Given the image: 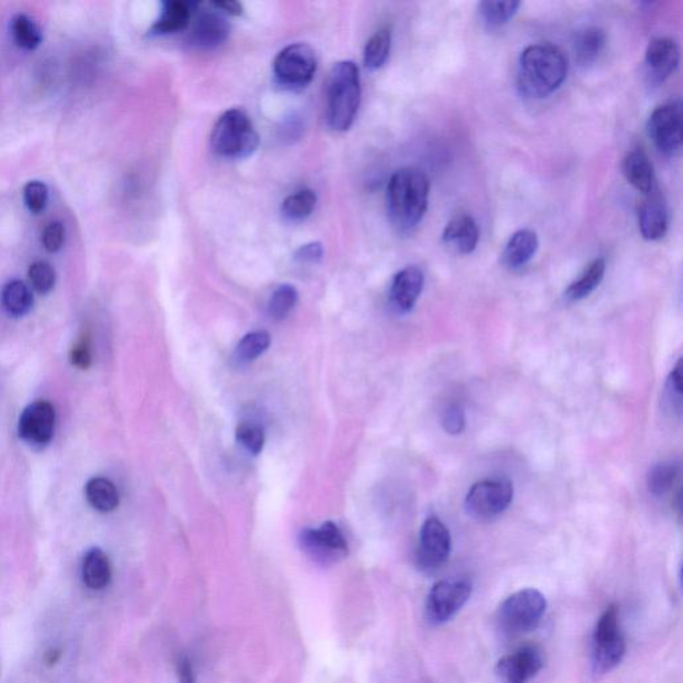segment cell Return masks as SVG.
Listing matches in <instances>:
<instances>
[{
	"instance_id": "cell-1",
	"label": "cell",
	"mask_w": 683,
	"mask_h": 683,
	"mask_svg": "<svg viewBox=\"0 0 683 683\" xmlns=\"http://www.w3.org/2000/svg\"><path fill=\"white\" fill-rule=\"evenodd\" d=\"M430 182L425 172L412 167L398 170L387 186V213L401 233L414 230L429 208Z\"/></svg>"
},
{
	"instance_id": "cell-2",
	"label": "cell",
	"mask_w": 683,
	"mask_h": 683,
	"mask_svg": "<svg viewBox=\"0 0 683 683\" xmlns=\"http://www.w3.org/2000/svg\"><path fill=\"white\" fill-rule=\"evenodd\" d=\"M568 60L558 47L532 44L518 62V88L528 97L542 99L558 90L568 77Z\"/></svg>"
},
{
	"instance_id": "cell-3",
	"label": "cell",
	"mask_w": 683,
	"mask_h": 683,
	"mask_svg": "<svg viewBox=\"0 0 683 683\" xmlns=\"http://www.w3.org/2000/svg\"><path fill=\"white\" fill-rule=\"evenodd\" d=\"M359 69L351 60L337 63L326 83V119L334 131H347L361 105Z\"/></svg>"
},
{
	"instance_id": "cell-4",
	"label": "cell",
	"mask_w": 683,
	"mask_h": 683,
	"mask_svg": "<svg viewBox=\"0 0 683 683\" xmlns=\"http://www.w3.org/2000/svg\"><path fill=\"white\" fill-rule=\"evenodd\" d=\"M210 139L214 152L226 159L249 158L259 146L253 122L239 108H231L219 116Z\"/></svg>"
},
{
	"instance_id": "cell-5",
	"label": "cell",
	"mask_w": 683,
	"mask_h": 683,
	"mask_svg": "<svg viewBox=\"0 0 683 683\" xmlns=\"http://www.w3.org/2000/svg\"><path fill=\"white\" fill-rule=\"evenodd\" d=\"M548 609L545 595L537 589H523L507 596L498 612V623L507 635L531 632L542 621Z\"/></svg>"
},
{
	"instance_id": "cell-6",
	"label": "cell",
	"mask_w": 683,
	"mask_h": 683,
	"mask_svg": "<svg viewBox=\"0 0 683 683\" xmlns=\"http://www.w3.org/2000/svg\"><path fill=\"white\" fill-rule=\"evenodd\" d=\"M626 652L620 615L615 606L607 607L596 622L593 635V665L599 674L617 668Z\"/></svg>"
},
{
	"instance_id": "cell-7",
	"label": "cell",
	"mask_w": 683,
	"mask_h": 683,
	"mask_svg": "<svg viewBox=\"0 0 683 683\" xmlns=\"http://www.w3.org/2000/svg\"><path fill=\"white\" fill-rule=\"evenodd\" d=\"M317 57L305 43L290 44L275 58L272 72L278 85L286 90H302L310 85L317 72Z\"/></svg>"
},
{
	"instance_id": "cell-8",
	"label": "cell",
	"mask_w": 683,
	"mask_h": 683,
	"mask_svg": "<svg viewBox=\"0 0 683 683\" xmlns=\"http://www.w3.org/2000/svg\"><path fill=\"white\" fill-rule=\"evenodd\" d=\"M514 497V487L509 479H484L468 490L465 507L476 520H492L506 512Z\"/></svg>"
},
{
	"instance_id": "cell-9",
	"label": "cell",
	"mask_w": 683,
	"mask_h": 683,
	"mask_svg": "<svg viewBox=\"0 0 683 683\" xmlns=\"http://www.w3.org/2000/svg\"><path fill=\"white\" fill-rule=\"evenodd\" d=\"M473 593L470 579H442L434 585L426 601V617L433 624H443L453 620L459 610L467 604Z\"/></svg>"
},
{
	"instance_id": "cell-10",
	"label": "cell",
	"mask_w": 683,
	"mask_h": 683,
	"mask_svg": "<svg viewBox=\"0 0 683 683\" xmlns=\"http://www.w3.org/2000/svg\"><path fill=\"white\" fill-rule=\"evenodd\" d=\"M682 106L679 102L666 103L652 111L648 131L652 143L660 154H677L682 146Z\"/></svg>"
},
{
	"instance_id": "cell-11",
	"label": "cell",
	"mask_w": 683,
	"mask_h": 683,
	"mask_svg": "<svg viewBox=\"0 0 683 683\" xmlns=\"http://www.w3.org/2000/svg\"><path fill=\"white\" fill-rule=\"evenodd\" d=\"M300 540L305 553L320 565L338 562L347 554V542L333 522L323 523L319 529L303 530Z\"/></svg>"
},
{
	"instance_id": "cell-12",
	"label": "cell",
	"mask_w": 683,
	"mask_h": 683,
	"mask_svg": "<svg viewBox=\"0 0 683 683\" xmlns=\"http://www.w3.org/2000/svg\"><path fill=\"white\" fill-rule=\"evenodd\" d=\"M451 553V534L438 518L426 520L420 529L418 565L426 571L440 568Z\"/></svg>"
},
{
	"instance_id": "cell-13",
	"label": "cell",
	"mask_w": 683,
	"mask_h": 683,
	"mask_svg": "<svg viewBox=\"0 0 683 683\" xmlns=\"http://www.w3.org/2000/svg\"><path fill=\"white\" fill-rule=\"evenodd\" d=\"M55 429V409L46 401H38L24 409L19 420V435L33 448H44L51 442Z\"/></svg>"
},
{
	"instance_id": "cell-14",
	"label": "cell",
	"mask_w": 683,
	"mask_h": 683,
	"mask_svg": "<svg viewBox=\"0 0 683 683\" xmlns=\"http://www.w3.org/2000/svg\"><path fill=\"white\" fill-rule=\"evenodd\" d=\"M543 668V657L535 646H522L504 655L495 665V674L503 683H528Z\"/></svg>"
},
{
	"instance_id": "cell-15",
	"label": "cell",
	"mask_w": 683,
	"mask_h": 683,
	"mask_svg": "<svg viewBox=\"0 0 683 683\" xmlns=\"http://www.w3.org/2000/svg\"><path fill=\"white\" fill-rule=\"evenodd\" d=\"M638 225H640L641 235L646 241H658L668 233V205L662 192L655 187L649 194H646L645 199L640 205Z\"/></svg>"
},
{
	"instance_id": "cell-16",
	"label": "cell",
	"mask_w": 683,
	"mask_h": 683,
	"mask_svg": "<svg viewBox=\"0 0 683 683\" xmlns=\"http://www.w3.org/2000/svg\"><path fill=\"white\" fill-rule=\"evenodd\" d=\"M679 57L681 51L673 39H652L645 54L646 72L651 82H665L678 67Z\"/></svg>"
},
{
	"instance_id": "cell-17",
	"label": "cell",
	"mask_w": 683,
	"mask_h": 683,
	"mask_svg": "<svg viewBox=\"0 0 683 683\" xmlns=\"http://www.w3.org/2000/svg\"><path fill=\"white\" fill-rule=\"evenodd\" d=\"M230 35V24L217 8L202 11L192 26L189 42L198 49L213 50L225 43Z\"/></svg>"
},
{
	"instance_id": "cell-18",
	"label": "cell",
	"mask_w": 683,
	"mask_h": 683,
	"mask_svg": "<svg viewBox=\"0 0 683 683\" xmlns=\"http://www.w3.org/2000/svg\"><path fill=\"white\" fill-rule=\"evenodd\" d=\"M423 284L425 275L420 267L409 266L401 270L392 280L390 289V302L392 308L400 312L411 311L422 292Z\"/></svg>"
},
{
	"instance_id": "cell-19",
	"label": "cell",
	"mask_w": 683,
	"mask_h": 683,
	"mask_svg": "<svg viewBox=\"0 0 683 683\" xmlns=\"http://www.w3.org/2000/svg\"><path fill=\"white\" fill-rule=\"evenodd\" d=\"M442 239L446 245L453 247L459 254H471L478 245V225L474 217L467 214L454 217L446 226Z\"/></svg>"
},
{
	"instance_id": "cell-20",
	"label": "cell",
	"mask_w": 683,
	"mask_h": 683,
	"mask_svg": "<svg viewBox=\"0 0 683 683\" xmlns=\"http://www.w3.org/2000/svg\"><path fill=\"white\" fill-rule=\"evenodd\" d=\"M622 170L627 182L642 194H649L654 189V167L642 150L627 152Z\"/></svg>"
},
{
	"instance_id": "cell-21",
	"label": "cell",
	"mask_w": 683,
	"mask_h": 683,
	"mask_svg": "<svg viewBox=\"0 0 683 683\" xmlns=\"http://www.w3.org/2000/svg\"><path fill=\"white\" fill-rule=\"evenodd\" d=\"M538 246H540V242H538V236L534 231L528 230V228L517 231L509 239L503 254H502L503 263L509 269H521L531 261L532 256L537 253Z\"/></svg>"
},
{
	"instance_id": "cell-22",
	"label": "cell",
	"mask_w": 683,
	"mask_h": 683,
	"mask_svg": "<svg viewBox=\"0 0 683 683\" xmlns=\"http://www.w3.org/2000/svg\"><path fill=\"white\" fill-rule=\"evenodd\" d=\"M192 3L172 2L163 3L159 18L156 19L152 32L154 35H171V33L183 32L189 26L192 18Z\"/></svg>"
},
{
	"instance_id": "cell-23",
	"label": "cell",
	"mask_w": 683,
	"mask_h": 683,
	"mask_svg": "<svg viewBox=\"0 0 683 683\" xmlns=\"http://www.w3.org/2000/svg\"><path fill=\"white\" fill-rule=\"evenodd\" d=\"M606 46V33L598 27H587L574 39V55L581 66H590L598 60Z\"/></svg>"
},
{
	"instance_id": "cell-24",
	"label": "cell",
	"mask_w": 683,
	"mask_h": 683,
	"mask_svg": "<svg viewBox=\"0 0 683 683\" xmlns=\"http://www.w3.org/2000/svg\"><path fill=\"white\" fill-rule=\"evenodd\" d=\"M83 581L90 589L103 590L111 581L110 559L100 549H91L83 560Z\"/></svg>"
},
{
	"instance_id": "cell-25",
	"label": "cell",
	"mask_w": 683,
	"mask_h": 683,
	"mask_svg": "<svg viewBox=\"0 0 683 683\" xmlns=\"http://www.w3.org/2000/svg\"><path fill=\"white\" fill-rule=\"evenodd\" d=\"M606 272V262L605 259L598 258L591 262L589 266L582 272L578 280L573 282L566 290L565 297L571 302L585 300L589 297L591 292L601 284Z\"/></svg>"
},
{
	"instance_id": "cell-26",
	"label": "cell",
	"mask_w": 683,
	"mask_h": 683,
	"mask_svg": "<svg viewBox=\"0 0 683 683\" xmlns=\"http://www.w3.org/2000/svg\"><path fill=\"white\" fill-rule=\"evenodd\" d=\"M2 303L11 317H23L32 310L33 297L32 290L22 281H11L3 287Z\"/></svg>"
},
{
	"instance_id": "cell-27",
	"label": "cell",
	"mask_w": 683,
	"mask_h": 683,
	"mask_svg": "<svg viewBox=\"0 0 683 683\" xmlns=\"http://www.w3.org/2000/svg\"><path fill=\"white\" fill-rule=\"evenodd\" d=\"M86 497L97 512H110L118 507L119 494L115 485L106 478L90 479L86 485Z\"/></svg>"
},
{
	"instance_id": "cell-28",
	"label": "cell",
	"mask_w": 683,
	"mask_h": 683,
	"mask_svg": "<svg viewBox=\"0 0 683 683\" xmlns=\"http://www.w3.org/2000/svg\"><path fill=\"white\" fill-rule=\"evenodd\" d=\"M521 2L517 0H487L479 5V15L489 29H498L509 23L510 19L520 10Z\"/></svg>"
},
{
	"instance_id": "cell-29",
	"label": "cell",
	"mask_w": 683,
	"mask_h": 683,
	"mask_svg": "<svg viewBox=\"0 0 683 683\" xmlns=\"http://www.w3.org/2000/svg\"><path fill=\"white\" fill-rule=\"evenodd\" d=\"M679 473H681V465H679V462L671 461L655 465L648 475L649 492L654 497H665L673 489L674 484L678 479Z\"/></svg>"
},
{
	"instance_id": "cell-30",
	"label": "cell",
	"mask_w": 683,
	"mask_h": 683,
	"mask_svg": "<svg viewBox=\"0 0 683 683\" xmlns=\"http://www.w3.org/2000/svg\"><path fill=\"white\" fill-rule=\"evenodd\" d=\"M317 206V195L312 189H300L289 195L282 205V214L290 222H303L311 216Z\"/></svg>"
},
{
	"instance_id": "cell-31",
	"label": "cell",
	"mask_w": 683,
	"mask_h": 683,
	"mask_svg": "<svg viewBox=\"0 0 683 683\" xmlns=\"http://www.w3.org/2000/svg\"><path fill=\"white\" fill-rule=\"evenodd\" d=\"M392 50V30L389 27L378 30L365 47L364 60L367 69H379L389 60Z\"/></svg>"
},
{
	"instance_id": "cell-32",
	"label": "cell",
	"mask_w": 683,
	"mask_h": 683,
	"mask_svg": "<svg viewBox=\"0 0 683 683\" xmlns=\"http://www.w3.org/2000/svg\"><path fill=\"white\" fill-rule=\"evenodd\" d=\"M11 32H13L14 41L21 49L32 51L41 46V30L36 26L35 22L24 14H19L13 19Z\"/></svg>"
},
{
	"instance_id": "cell-33",
	"label": "cell",
	"mask_w": 683,
	"mask_h": 683,
	"mask_svg": "<svg viewBox=\"0 0 683 683\" xmlns=\"http://www.w3.org/2000/svg\"><path fill=\"white\" fill-rule=\"evenodd\" d=\"M272 343V337L267 331H254L245 336L236 346L235 358L241 364L255 361L262 354L266 353Z\"/></svg>"
},
{
	"instance_id": "cell-34",
	"label": "cell",
	"mask_w": 683,
	"mask_h": 683,
	"mask_svg": "<svg viewBox=\"0 0 683 683\" xmlns=\"http://www.w3.org/2000/svg\"><path fill=\"white\" fill-rule=\"evenodd\" d=\"M298 302V291L291 284H282L274 292L269 300L270 317L274 320H282L291 312Z\"/></svg>"
},
{
	"instance_id": "cell-35",
	"label": "cell",
	"mask_w": 683,
	"mask_h": 683,
	"mask_svg": "<svg viewBox=\"0 0 683 683\" xmlns=\"http://www.w3.org/2000/svg\"><path fill=\"white\" fill-rule=\"evenodd\" d=\"M29 278L33 289L39 294H49L54 289L57 272H55L51 264L44 261H38L30 266Z\"/></svg>"
},
{
	"instance_id": "cell-36",
	"label": "cell",
	"mask_w": 683,
	"mask_h": 683,
	"mask_svg": "<svg viewBox=\"0 0 683 683\" xmlns=\"http://www.w3.org/2000/svg\"><path fill=\"white\" fill-rule=\"evenodd\" d=\"M236 439L245 448L253 454H259L263 450V429L255 423L244 422L236 429Z\"/></svg>"
},
{
	"instance_id": "cell-37",
	"label": "cell",
	"mask_w": 683,
	"mask_h": 683,
	"mask_svg": "<svg viewBox=\"0 0 683 683\" xmlns=\"http://www.w3.org/2000/svg\"><path fill=\"white\" fill-rule=\"evenodd\" d=\"M23 199L30 213L41 214L49 202V189L43 182L32 180L24 186Z\"/></svg>"
},
{
	"instance_id": "cell-38",
	"label": "cell",
	"mask_w": 683,
	"mask_h": 683,
	"mask_svg": "<svg viewBox=\"0 0 683 683\" xmlns=\"http://www.w3.org/2000/svg\"><path fill=\"white\" fill-rule=\"evenodd\" d=\"M666 401L673 411L682 412V359L674 367L666 382Z\"/></svg>"
},
{
	"instance_id": "cell-39",
	"label": "cell",
	"mask_w": 683,
	"mask_h": 683,
	"mask_svg": "<svg viewBox=\"0 0 683 683\" xmlns=\"http://www.w3.org/2000/svg\"><path fill=\"white\" fill-rule=\"evenodd\" d=\"M442 426L446 433L461 434L465 430V426H466L464 407L458 403H451L450 406L446 407L442 415Z\"/></svg>"
},
{
	"instance_id": "cell-40",
	"label": "cell",
	"mask_w": 683,
	"mask_h": 683,
	"mask_svg": "<svg viewBox=\"0 0 683 683\" xmlns=\"http://www.w3.org/2000/svg\"><path fill=\"white\" fill-rule=\"evenodd\" d=\"M66 228L62 222H51L46 226L42 234V245L49 253H58L63 247Z\"/></svg>"
},
{
	"instance_id": "cell-41",
	"label": "cell",
	"mask_w": 683,
	"mask_h": 683,
	"mask_svg": "<svg viewBox=\"0 0 683 683\" xmlns=\"http://www.w3.org/2000/svg\"><path fill=\"white\" fill-rule=\"evenodd\" d=\"M91 361H93V358H91L90 342L88 338L80 339L71 350L72 365L79 367V369L86 370L91 366Z\"/></svg>"
},
{
	"instance_id": "cell-42",
	"label": "cell",
	"mask_w": 683,
	"mask_h": 683,
	"mask_svg": "<svg viewBox=\"0 0 683 683\" xmlns=\"http://www.w3.org/2000/svg\"><path fill=\"white\" fill-rule=\"evenodd\" d=\"M323 246L319 242L303 245L295 253V259L300 263H317L322 259Z\"/></svg>"
},
{
	"instance_id": "cell-43",
	"label": "cell",
	"mask_w": 683,
	"mask_h": 683,
	"mask_svg": "<svg viewBox=\"0 0 683 683\" xmlns=\"http://www.w3.org/2000/svg\"><path fill=\"white\" fill-rule=\"evenodd\" d=\"M177 674L180 683H195L194 668H192L191 662L185 655H180L177 660Z\"/></svg>"
},
{
	"instance_id": "cell-44",
	"label": "cell",
	"mask_w": 683,
	"mask_h": 683,
	"mask_svg": "<svg viewBox=\"0 0 683 683\" xmlns=\"http://www.w3.org/2000/svg\"><path fill=\"white\" fill-rule=\"evenodd\" d=\"M213 5L217 11L220 10V13L228 14V15L238 16L244 13V5L238 2H216Z\"/></svg>"
},
{
	"instance_id": "cell-45",
	"label": "cell",
	"mask_w": 683,
	"mask_h": 683,
	"mask_svg": "<svg viewBox=\"0 0 683 683\" xmlns=\"http://www.w3.org/2000/svg\"><path fill=\"white\" fill-rule=\"evenodd\" d=\"M44 658H46L47 665H55V663L60 660V651H57V649H54V651H47L46 657Z\"/></svg>"
}]
</instances>
